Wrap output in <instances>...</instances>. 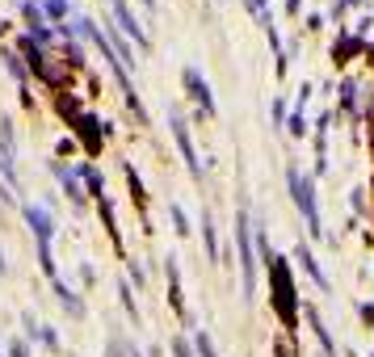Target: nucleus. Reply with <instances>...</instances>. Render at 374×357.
I'll return each instance as SVG.
<instances>
[{
  "label": "nucleus",
  "mask_w": 374,
  "mask_h": 357,
  "mask_svg": "<svg viewBox=\"0 0 374 357\" xmlns=\"http://www.w3.org/2000/svg\"><path fill=\"white\" fill-rule=\"evenodd\" d=\"M80 173H84V181H88V189H93V198H101V177H97V168H93V164H84Z\"/></svg>",
  "instance_id": "obj_13"
},
{
  "label": "nucleus",
  "mask_w": 374,
  "mask_h": 357,
  "mask_svg": "<svg viewBox=\"0 0 374 357\" xmlns=\"http://www.w3.org/2000/svg\"><path fill=\"white\" fill-rule=\"evenodd\" d=\"M253 227H248V215L240 210L236 215V248H240V265H244V290H253V236H248Z\"/></svg>",
  "instance_id": "obj_4"
},
{
  "label": "nucleus",
  "mask_w": 374,
  "mask_h": 357,
  "mask_svg": "<svg viewBox=\"0 0 374 357\" xmlns=\"http://www.w3.org/2000/svg\"><path fill=\"white\" fill-rule=\"evenodd\" d=\"M202 240H206L211 261H219V244H215V219H211V210H202Z\"/></svg>",
  "instance_id": "obj_9"
},
{
  "label": "nucleus",
  "mask_w": 374,
  "mask_h": 357,
  "mask_svg": "<svg viewBox=\"0 0 374 357\" xmlns=\"http://www.w3.org/2000/svg\"><path fill=\"white\" fill-rule=\"evenodd\" d=\"M198 353H202V357H219V353H215V345L206 341V332H198Z\"/></svg>",
  "instance_id": "obj_14"
},
{
  "label": "nucleus",
  "mask_w": 374,
  "mask_h": 357,
  "mask_svg": "<svg viewBox=\"0 0 374 357\" xmlns=\"http://www.w3.org/2000/svg\"><path fill=\"white\" fill-rule=\"evenodd\" d=\"M143 4H147V8H156V0H143Z\"/></svg>",
  "instance_id": "obj_18"
},
{
  "label": "nucleus",
  "mask_w": 374,
  "mask_h": 357,
  "mask_svg": "<svg viewBox=\"0 0 374 357\" xmlns=\"http://www.w3.org/2000/svg\"><path fill=\"white\" fill-rule=\"evenodd\" d=\"M55 295H59V303H63V307H67L72 316H84V303H80V299H76V295H72V290H67V286L59 282V278H55Z\"/></svg>",
  "instance_id": "obj_10"
},
{
  "label": "nucleus",
  "mask_w": 374,
  "mask_h": 357,
  "mask_svg": "<svg viewBox=\"0 0 374 357\" xmlns=\"http://www.w3.org/2000/svg\"><path fill=\"white\" fill-rule=\"evenodd\" d=\"M307 320H312V328H316V337H320V345L328 349V357H333V341H328V328L320 324V316H316V307H307Z\"/></svg>",
  "instance_id": "obj_11"
},
{
  "label": "nucleus",
  "mask_w": 374,
  "mask_h": 357,
  "mask_svg": "<svg viewBox=\"0 0 374 357\" xmlns=\"http://www.w3.org/2000/svg\"><path fill=\"white\" fill-rule=\"evenodd\" d=\"M299 261H303V265H307V274H312V278H316V282L324 286V274H320V265H316V257H312L307 248H299Z\"/></svg>",
  "instance_id": "obj_12"
},
{
  "label": "nucleus",
  "mask_w": 374,
  "mask_h": 357,
  "mask_svg": "<svg viewBox=\"0 0 374 357\" xmlns=\"http://www.w3.org/2000/svg\"><path fill=\"white\" fill-rule=\"evenodd\" d=\"M173 353H177V357H189V349H185V345L177 341V345H173Z\"/></svg>",
  "instance_id": "obj_16"
},
{
  "label": "nucleus",
  "mask_w": 374,
  "mask_h": 357,
  "mask_svg": "<svg viewBox=\"0 0 374 357\" xmlns=\"http://www.w3.org/2000/svg\"><path fill=\"white\" fill-rule=\"evenodd\" d=\"M46 8H51L55 17H63V13H67V0H46Z\"/></svg>",
  "instance_id": "obj_15"
},
{
  "label": "nucleus",
  "mask_w": 374,
  "mask_h": 357,
  "mask_svg": "<svg viewBox=\"0 0 374 357\" xmlns=\"http://www.w3.org/2000/svg\"><path fill=\"white\" fill-rule=\"evenodd\" d=\"M185 88L194 93V101H198L206 114H215V97H211V84L202 80V72H198V67H185Z\"/></svg>",
  "instance_id": "obj_6"
},
{
  "label": "nucleus",
  "mask_w": 374,
  "mask_h": 357,
  "mask_svg": "<svg viewBox=\"0 0 374 357\" xmlns=\"http://www.w3.org/2000/svg\"><path fill=\"white\" fill-rule=\"evenodd\" d=\"M0 168L13 181V126H8V118H0Z\"/></svg>",
  "instance_id": "obj_8"
},
{
  "label": "nucleus",
  "mask_w": 374,
  "mask_h": 357,
  "mask_svg": "<svg viewBox=\"0 0 374 357\" xmlns=\"http://www.w3.org/2000/svg\"><path fill=\"white\" fill-rule=\"evenodd\" d=\"M265 261H269V282H274V311H278V320L295 332V282H290V265L282 261V257H274V252H265Z\"/></svg>",
  "instance_id": "obj_1"
},
{
  "label": "nucleus",
  "mask_w": 374,
  "mask_h": 357,
  "mask_svg": "<svg viewBox=\"0 0 374 357\" xmlns=\"http://www.w3.org/2000/svg\"><path fill=\"white\" fill-rule=\"evenodd\" d=\"M114 17H118V25H122V29H126V34H131V38H135L139 46H147V34H143V29H139V21L131 17L126 0H114Z\"/></svg>",
  "instance_id": "obj_7"
},
{
  "label": "nucleus",
  "mask_w": 374,
  "mask_h": 357,
  "mask_svg": "<svg viewBox=\"0 0 374 357\" xmlns=\"http://www.w3.org/2000/svg\"><path fill=\"white\" fill-rule=\"evenodd\" d=\"M168 126H173V139H177V147H181V156H185L189 173L202 181V164H198V151H194V143H189V130H185V122H181V118H173Z\"/></svg>",
  "instance_id": "obj_5"
},
{
  "label": "nucleus",
  "mask_w": 374,
  "mask_h": 357,
  "mask_svg": "<svg viewBox=\"0 0 374 357\" xmlns=\"http://www.w3.org/2000/svg\"><path fill=\"white\" fill-rule=\"evenodd\" d=\"M13 357H25V345H13Z\"/></svg>",
  "instance_id": "obj_17"
},
{
  "label": "nucleus",
  "mask_w": 374,
  "mask_h": 357,
  "mask_svg": "<svg viewBox=\"0 0 374 357\" xmlns=\"http://www.w3.org/2000/svg\"><path fill=\"white\" fill-rule=\"evenodd\" d=\"M25 219H29V231H34V240H38V261H42V269L55 278V261H51V236H55V223H51V215H46L42 206H25Z\"/></svg>",
  "instance_id": "obj_2"
},
{
  "label": "nucleus",
  "mask_w": 374,
  "mask_h": 357,
  "mask_svg": "<svg viewBox=\"0 0 374 357\" xmlns=\"http://www.w3.org/2000/svg\"><path fill=\"white\" fill-rule=\"evenodd\" d=\"M290 194H295V202H299V210H303V219H307V231H320V210H316V189H312V181L299 173V168H290Z\"/></svg>",
  "instance_id": "obj_3"
}]
</instances>
